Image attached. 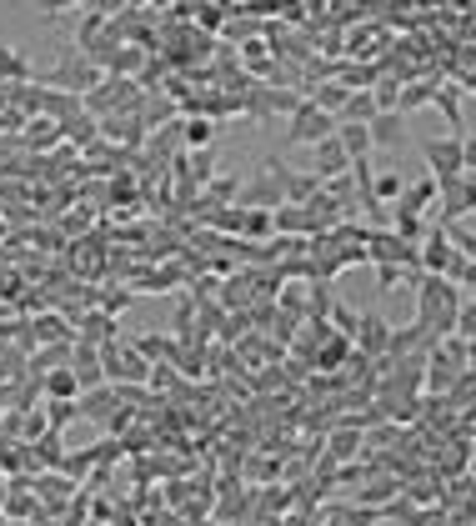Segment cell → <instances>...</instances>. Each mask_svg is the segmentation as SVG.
Returning a JSON list of instances; mask_svg holds the SVG:
<instances>
[{"mask_svg":"<svg viewBox=\"0 0 476 526\" xmlns=\"http://www.w3.org/2000/svg\"><path fill=\"white\" fill-rule=\"evenodd\" d=\"M461 306H466V296H461L456 281H446V276H421L416 281V321L426 326L431 341H446L456 331Z\"/></svg>","mask_w":476,"mask_h":526,"instance_id":"1","label":"cell"},{"mask_svg":"<svg viewBox=\"0 0 476 526\" xmlns=\"http://www.w3.org/2000/svg\"><path fill=\"white\" fill-rule=\"evenodd\" d=\"M101 81H106V71H101L86 51H76V46H66V51H61V66L51 71V86H56V91H71V96H91Z\"/></svg>","mask_w":476,"mask_h":526,"instance_id":"2","label":"cell"},{"mask_svg":"<svg viewBox=\"0 0 476 526\" xmlns=\"http://www.w3.org/2000/svg\"><path fill=\"white\" fill-rule=\"evenodd\" d=\"M421 271L426 276H446V281H461V271H466V256L451 246V231L441 221H431V231L421 241Z\"/></svg>","mask_w":476,"mask_h":526,"instance_id":"3","label":"cell"},{"mask_svg":"<svg viewBox=\"0 0 476 526\" xmlns=\"http://www.w3.org/2000/svg\"><path fill=\"white\" fill-rule=\"evenodd\" d=\"M101 361H106V381L111 386H151V361L136 351V341H116V346H101Z\"/></svg>","mask_w":476,"mask_h":526,"instance_id":"4","label":"cell"},{"mask_svg":"<svg viewBox=\"0 0 476 526\" xmlns=\"http://www.w3.org/2000/svg\"><path fill=\"white\" fill-rule=\"evenodd\" d=\"M326 136H336V116L321 111L316 101H301L291 126H286V146H321Z\"/></svg>","mask_w":476,"mask_h":526,"instance_id":"5","label":"cell"},{"mask_svg":"<svg viewBox=\"0 0 476 526\" xmlns=\"http://www.w3.org/2000/svg\"><path fill=\"white\" fill-rule=\"evenodd\" d=\"M421 156H426V166H431V176L436 181H446V176H461L466 171V156H461V136H426L421 141Z\"/></svg>","mask_w":476,"mask_h":526,"instance_id":"6","label":"cell"},{"mask_svg":"<svg viewBox=\"0 0 476 526\" xmlns=\"http://www.w3.org/2000/svg\"><path fill=\"white\" fill-rule=\"evenodd\" d=\"M351 346H356L366 361H386V351H391V321H386L381 311H361V326H356Z\"/></svg>","mask_w":476,"mask_h":526,"instance_id":"7","label":"cell"},{"mask_svg":"<svg viewBox=\"0 0 476 526\" xmlns=\"http://www.w3.org/2000/svg\"><path fill=\"white\" fill-rule=\"evenodd\" d=\"M351 171V156H346V146L336 141V136H326L321 146H311V176L326 186V181H336V176H346Z\"/></svg>","mask_w":476,"mask_h":526,"instance_id":"8","label":"cell"},{"mask_svg":"<svg viewBox=\"0 0 476 526\" xmlns=\"http://www.w3.org/2000/svg\"><path fill=\"white\" fill-rule=\"evenodd\" d=\"M71 371H76L81 391H96V386H106V361H101V346H91V341H76V346H71Z\"/></svg>","mask_w":476,"mask_h":526,"instance_id":"9","label":"cell"},{"mask_svg":"<svg viewBox=\"0 0 476 526\" xmlns=\"http://www.w3.org/2000/svg\"><path fill=\"white\" fill-rule=\"evenodd\" d=\"M86 106H91V111H131V106H136V86L121 81V76H106V81L86 96Z\"/></svg>","mask_w":476,"mask_h":526,"instance_id":"10","label":"cell"},{"mask_svg":"<svg viewBox=\"0 0 476 526\" xmlns=\"http://www.w3.org/2000/svg\"><path fill=\"white\" fill-rule=\"evenodd\" d=\"M76 341H91V346H116V341H121V326H116V316H111V311H86V316L76 321Z\"/></svg>","mask_w":476,"mask_h":526,"instance_id":"11","label":"cell"},{"mask_svg":"<svg viewBox=\"0 0 476 526\" xmlns=\"http://www.w3.org/2000/svg\"><path fill=\"white\" fill-rule=\"evenodd\" d=\"M401 121H406L401 111H381L371 121V151H401L406 146V126Z\"/></svg>","mask_w":476,"mask_h":526,"instance_id":"12","label":"cell"},{"mask_svg":"<svg viewBox=\"0 0 476 526\" xmlns=\"http://www.w3.org/2000/svg\"><path fill=\"white\" fill-rule=\"evenodd\" d=\"M396 211H401V216H431V211H436V176H421V181H411V186L401 191Z\"/></svg>","mask_w":476,"mask_h":526,"instance_id":"13","label":"cell"},{"mask_svg":"<svg viewBox=\"0 0 476 526\" xmlns=\"http://www.w3.org/2000/svg\"><path fill=\"white\" fill-rule=\"evenodd\" d=\"M136 351H141L151 366H176L186 346H181L176 336H156V331H151V336H141V341H136Z\"/></svg>","mask_w":476,"mask_h":526,"instance_id":"14","label":"cell"},{"mask_svg":"<svg viewBox=\"0 0 476 526\" xmlns=\"http://www.w3.org/2000/svg\"><path fill=\"white\" fill-rule=\"evenodd\" d=\"M81 416L106 426V421L116 416V386L106 381V386H96V391H81Z\"/></svg>","mask_w":476,"mask_h":526,"instance_id":"15","label":"cell"},{"mask_svg":"<svg viewBox=\"0 0 476 526\" xmlns=\"http://www.w3.org/2000/svg\"><path fill=\"white\" fill-rule=\"evenodd\" d=\"M41 391H46V401H81V381L71 366H56L51 376H41Z\"/></svg>","mask_w":476,"mask_h":526,"instance_id":"16","label":"cell"},{"mask_svg":"<svg viewBox=\"0 0 476 526\" xmlns=\"http://www.w3.org/2000/svg\"><path fill=\"white\" fill-rule=\"evenodd\" d=\"M41 111H46L56 126H66L71 116H81V96H71V91H41Z\"/></svg>","mask_w":476,"mask_h":526,"instance_id":"17","label":"cell"},{"mask_svg":"<svg viewBox=\"0 0 476 526\" xmlns=\"http://www.w3.org/2000/svg\"><path fill=\"white\" fill-rule=\"evenodd\" d=\"M336 141L346 146V156H351V161L371 156V126H356V121H336Z\"/></svg>","mask_w":476,"mask_h":526,"instance_id":"18","label":"cell"},{"mask_svg":"<svg viewBox=\"0 0 476 526\" xmlns=\"http://www.w3.org/2000/svg\"><path fill=\"white\" fill-rule=\"evenodd\" d=\"M31 81V61L16 46H0V86H26Z\"/></svg>","mask_w":476,"mask_h":526,"instance_id":"19","label":"cell"},{"mask_svg":"<svg viewBox=\"0 0 476 526\" xmlns=\"http://www.w3.org/2000/svg\"><path fill=\"white\" fill-rule=\"evenodd\" d=\"M306 101H316L321 111H331V116L341 121V111H346V101H351V86H341V81H321Z\"/></svg>","mask_w":476,"mask_h":526,"instance_id":"20","label":"cell"},{"mask_svg":"<svg viewBox=\"0 0 476 526\" xmlns=\"http://www.w3.org/2000/svg\"><path fill=\"white\" fill-rule=\"evenodd\" d=\"M436 91H441L436 81H406V86H401V106H396V111H401V116H411V111H421V106H436Z\"/></svg>","mask_w":476,"mask_h":526,"instance_id":"21","label":"cell"},{"mask_svg":"<svg viewBox=\"0 0 476 526\" xmlns=\"http://www.w3.org/2000/svg\"><path fill=\"white\" fill-rule=\"evenodd\" d=\"M381 116V106H376V96L371 91H351V101H346V111H341V121H356V126H371Z\"/></svg>","mask_w":476,"mask_h":526,"instance_id":"22","label":"cell"},{"mask_svg":"<svg viewBox=\"0 0 476 526\" xmlns=\"http://www.w3.org/2000/svg\"><path fill=\"white\" fill-rule=\"evenodd\" d=\"M351 356H356V346H351L346 336H326V341H321V351H316V366H321V371H336V366H341V361H351Z\"/></svg>","mask_w":476,"mask_h":526,"instance_id":"23","label":"cell"},{"mask_svg":"<svg viewBox=\"0 0 476 526\" xmlns=\"http://www.w3.org/2000/svg\"><path fill=\"white\" fill-rule=\"evenodd\" d=\"M61 141H76V146H96V116H71L61 126Z\"/></svg>","mask_w":476,"mask_h":526,"instance_id":"24","label":"cell"},{"mask_svg":"<svg viewBox=\"0 0 476 526\" xmlns=\"http://www.w3.org/2000/svg\"><path fill=\"white\" fill-rule=\"evenodd\" d=\"M211 136H216V126H211V121H201V116H196V121H181V141H186L191 151H206V146H211Z\"/></svg>","mask_w":476,"mask_h":526,"instance_id":"25","label":"cell"},{"mask_svg":"<svg viewBox=\"0 0 476 526\" xmlns=\"http://www.w3.org/2000/svg\"><path fill=\"white\" fill-rule=\"evenodd\" d=\"M436 106H441V116L451 121V136H466V131H461V101H456V86H441V91H436Z\"/></svg>","mask_w":476,"mask_h":526,"instance_id":"26","label":"cell"},{"mask_svg":"<svg viewBox=\"0 0 476 526\" xmlns=\"http://www.w3.org/2000/svg\"><path fill=\"white\" fill-rule=\"evenodd\" d=\"M361 441H366V436H361V426H356V431L346 426V431H336V436H331V456H336V461H351V456L361 451Z\"/></svg>","mask_w":476,"mask_h":526,"instance_id":"27","label":"cell"},{"mask_svg":"<svg viewBox=\"0 0 476 526\" xmlns=\"http://www.w3.org/2000/svg\"><path fill=\"white\" fill-rule=\"evenodd\" d=\"M241 231H246V236H256V241H261V236H271V231H276V211H246Z\"/></svg>","mask_w":476,"mask_h":526,"instance_id":"28","label":"cell"},{"mask_svg":"<svg viewBox=\"0 0 476 526\" xmlns=\"http://www.w3.org/2000/svg\"><path fill=\"white\" fill-rule=\"evenodd\" d=\"M401 191H406V181L396 176V171H381L376 176V201L386 206V201H401Z\"/></svg>","mask_w":476,"mask_h":526,"instance_id":"29","label":"cell"},{"mask_svg":"<svg viewBox=\"0 0 476 526\" xmlns=\"http://www.w3.org/2000/svg\"><path fill=\"white\" fill-rule=\"evenodd\" d=\"M51 411H46V421H51V431H66V421L71 416H81V401H46Z\"/></svg>","mask_w":476,"mask_h":526,"instance_id":"30","label":"cell"},{"mask_svg":"<svg viewBox=\"0 0 476 526\" xmlns=\"http://www.w3.org/2000/svg\"><path fill=\"white\" fill-rule=\"evenodd\" d=\"M331 321H336V336H346V341H351V336H356V326H361V316H356L351 306H341V301L331 306Z\"/></svg>","mask_w":476,"mask_h":526,"instance_id":"31","label":"cell"},{"mask_svg":"<svg viewBox=\"0 0 476 526\" xmlns=\"http://www.w3.org/2000/svg\"><path fill=\"white\" fill-rule=\"evenodd\" d=\"M231 196H241V181L236 176H221V181H211V196L201 206H216V201H231Z\"/></svg>","mask_w":476,"mask_h":526,"instance_id":"32","label":"cell"},{"mask_svg":"<svg viewBox=\"0 0 476 526\" xmlns=\"http://www.w3.org/2000/svg\"><path fill=\"white\" fill-rule=\"evenodd\" d=\"M211 166H216V156H211V146L191 156V171H196V186H211Z\"/></svg>","mask_w":476,"mask_h":526,"instance_id":"33","label":"cell"},{"mask_svg":"<svg viewBox=\"0 0 476 526\" xmlns=\"http://www.w3.org/2000/svg\"><path fill=\"white\" fill-rule=\"evenodd\" d=\"M91 461H96V451H76V456H66V461H61V471H66V476H86V471H91Z\"/></svg>","mask_w":476,"mask_h":526,"instance_id":"34","label":"cell"},{"mask_svg":"<svg viewBox=\"0 0 476 526\" xmlns=\"http://www.w3.org/2000/svg\"><path fill=\"white\" fill-rule=\"evenodd\" d=\"M126 306H131V291H106V296H101V311H111V316L126 311Z\"/></svg>","mask_w":476,"mask_h":526,"instance_id":"35","label":"cell"},{"mask_svg":"<svg viewBox=\"0 0 476 526\" xmlns=\"http://www.w3.org/2000/svg\"><path fill=\"white\" fill-rule=\"evenodd\" d=\"M461 156H466V171H476V136H461Z\"/></svg>","mask_w":476,"mask_h":526,"instance_id":"36","label":"cell"},{"mask_svg":"<svg viewBox=\"0 0 476 526\" xmlns=\"http://www.w3.org/2000/svg\"><path fill=\"white\" fill-rule=\"evenodd\" d=\"M461 186H466V206H471V216H476V171H466Z\"/></svg>","mask_w":476,"mask_h":526,"instance_id":"37","label":"cell"},{"mask_svg":"<svg viewBox=\"0 0 476 526\" xmlns=\"http://www.w3.org/2000/svg\"><path fill=\"white\" fill-rule=\"evenodd\" d=\"M96 11H101V16H121L126 0H96Z\"/></svg>","mask_w":476,"mask_h":526,"instance_id":"38","label":"cell"},{"mask_svg":"<svg viewBox=\"0 0 476 526\" xmlns=\"http://www.w3.org/2000/svg\"><path fill=\"white\" fill-rule=\"evenodd\" d=\"M456 286H466V291L476 296V261H466V271H461V281H456Z\"/></svg>","mask_w":476,"mask_h":526,"instance_id":"39","label":"cell"},{"mask_svg":"<svg viewBox=\"0 0 476 526\" xmlns=\"http://www.w3.org/2000/svg\"><path fill=\"white\" fill-rule=\"evenodd\" d=\"M0 526H6V516H0Z\"/></svg>","mask_w":476,"mask_h":526,"instance_id":"40","label":"cell"}]
</instances>
